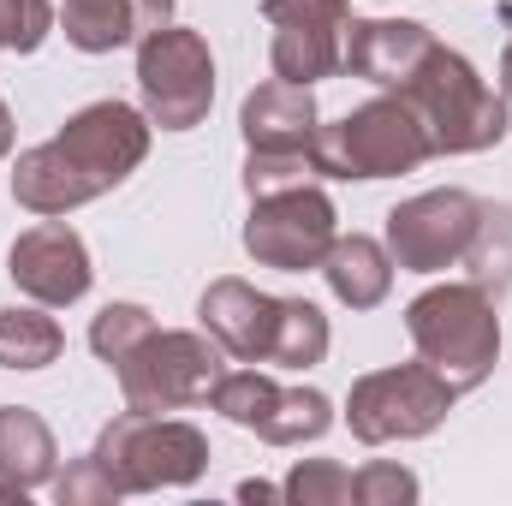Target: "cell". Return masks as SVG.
I'll list each match as a JSON object with an SVG mask.
<instances>
[{
	"mask_svg": "<svg viewBox=\"0 0 512 506\" xmlns=\"http://www.w3.org/2000/svg\"><path fill=\"white\" fill-rule=\"evenodd\" d=\"M149 120L126 102H90L78 108L48 143L24 149L12 167V197L30 215H72L114 185H126L149 155Z\"/></svg>",
	"mask_w": 512,
	"mask_h": 506,
	"instance_id": "6da1fadb",
	"label": "cell"
},
{
	"mask_svg": "<svg viewBox=\"0 0 512 506\" xmlns=\"http://www.w3.org/2000/svg\"><path fill=\"white\" fill-rule=\"evenodd\" d=\"M387 96H399V102L423 120L435 155H483V149H495L512 126L507 96L489 90V84L477 78V66H471L465 54L441 48V42H435V48L417 60V72H411L399 90H387Z\"/></svg>",
	"mask_w": 512,
	"mask_h": 506,
	"instance_id": "7a4b0ae2",
	"label": "cell"
},
{
	"mask_svg": "<svg viewBox=\"0 0 512 506\" xmlns=\"http://www.w3.org/2000/svg\"><path fill=\"white\" fill-rule=\"evenodd\" d=\"M405 334H411L417 358L435 376H447L459 393L483 387L501 364V316L477 280H447V286L417 292L405 304Z\"/></svg>",
	"mask_w": 512,
	"mask_h": 506,
	"instance_id": "3957f363",
	"label": "cell"
},
{
	"mask_svg": "<svg viewBox=\"0 0 512 506\" xmlns=\"http://www.w3.org/2000/svg\"><path fill=\"white\" fill-rule=\"evenodd\" d=\"M102 471L120 483V495H155V489H185L209 471V435L185 417L137 411L126 405L114 423H102L96 447Z\"/></svg>",
	"mask_w": 512,
	"mask_h": 506,
	"instance_id": "277c9868",
	"label": "cell"
},
{
	"mask_svg": "<svg viewBox=\"0 0 512 506\" xmlns=\"http://www.w3.org/2000/svg\"><path fill=\"white\" fill-rule=\"evenodd\" d=\"M429 155H435L429 131L399 96H376L346 120L316 126L310 143L316 179H393V173H417Z\"/></svg>",
	"mask_w": 512,
	"mask_h": 506,
	"instance_id": "5b68a950",
	"label": "cell"
},
{
	"mask_svg": "<svg viewBox=\"0 0 512 506\" xmlns=\"http://www.w3.org/2000/svg\"><path fill=\"white\" fill-rule=\"evenodd\" d=\"M114 376L137 411H185L215 393V381L227 376V352L191 328H149L114 364Z\"/></svg>",
	"mask_w": 512,
	"mask_h": 506,
	"instance_id": "8992f818",
	"label": "cell"
},
{
	"mask_svg": "<svg viewBox=\"0 0 512 506\" xmlns=\"http://www.w3.org/2000/svg\"><path fill=\"white\" fill-rule=\"evenodd\" d=\"M459 387L435 376L423 358L417 364H393V370H370L352 381L346 393V423L364 447H387V441H423L447 423Z\"/></svg>",
	"mask_w": 512,
	"mask_h": 506,
	"instance_id": "52a82bcc",
	"label": "cell"
},
{
	"mask_svg": "<svg viewBox=\"0 0 512 506\" xmlns=\"http://www.w3.org/2000/svg\"><path fill=\"white\" fill-rule=\"evenodd\" d=\"M137 90H143V120L161 131H191L209 120L215 102V54L197 30L161 24L137 42Z\"/></svg>",
	"mask_w": 512,
	"mask_h": 506,
	"instance_id": "ba28073f",
	"label": "cell"
},
{
	"mask_svg": "<svg viewBox=\"0 0 512 506\" xmlns=\"http://www.w3.org/2000/svg\"><path fill=\"white\" fill-rule=\"evenodd\" d=\"M334 239H340V215H334V203H328V191H322L316 179L251 197L245 251H251L262 268H280V274L322 268V256H328Z\"/></svg>",
	"mask_w": 512,
	"mask_h": 506,
	"instance_id": "9c48e42d",
	"label": "cell"
},
{
	"mask_svg": "<svg viewBox=\"0 0 512 506\" xmlns=\"http://www.w3.org/2000/svg\"><path fill=\"white\" fill-rule=\"evenodd\" d=\"M209 405L227 423L262 435L268 447H304V441H322L334 429L328 393H316V387H280V381L262 376V370H227V376L215 381Z\"/></svg>",
	"mask_w": 512,
	"mask_h": 506,
	"instance_id": "30bf717a",
	"label": "cell"
},
{
	"mask_svg": "<svg viewBox=\"0 0 512 506\" xmlns=\"http://www.w3.org/2000/svg\"><path fill=\"white\" fill-rule=\"evenodd\" d=\"M477 215H483V197H471L459 185L423 191V197L387 209V256H393V268H405V274L459 268L471 233H477Z\"/></svg>",
	"mask_w": 512,
	"mask_h": 506,
	"instance_id": "8fae6325",
	"label": "cell"
},
{
	"mask_svg": "<svg viewBox=\"0 0 512 506\" xmlns=\"http://www.w3.org/2000/svg\"><path fill=\"white\" fill-rule=\"evenodd\" d=\"M262 18L274 30V78L286 84H316L346 72V30H352V0H262Z\"/></svg>",
	"mask_w": 512,
	"mask_h": 506,
	"instance_id": "7c38bea8",
	"label": "cell"
},
{
	"mask_svg": "<svg viewBox=\"0 0 512 506\" xmlns=\"http://www.w3.org/2000/svg\"><path fill=\"white\" fill-rule=\"evenodd\" d=\"M6 274H12V286H18L30 304H42V310H66V304H78V298L90 292V280H96L84 239H78L60 215H48L42 227H30V233L12 239V251H6Z\"/></svg>",
	"mask_w": 512,
	"mask_h": 506,
	"instance_id": "4fadbf2b",
	"label": "cell"
},
{
	"mask_svg": "<svg viewBox=\"0 0 512 506\" xmlns=\"http://www.w3.org/2000/svg\"><path fill=\"white\" fill-rule=\"evenodd\" d=\"M197 322H203V334H209L227 358H239V364H268V358H274V334H280V298L256 292L251 280H239V274H221V280L203 286Z\"/></svg>",
	"mask_w": 512,
	"mask_h": 506,
	"instance_id": "5bb4252c",
	"label": "cell"
},
{
	"mask_svg": "<svg viewBox=\"0 0 512 506\" xmlns=\"http://www.w3.org/2000/svg\"><path fill=\"white\" fill-rule=\"evenodd\" d=\"M316 126H322V114H316L310 84H286V78L251 90L239 108V131H245L251 155H268V161H310Z\"/></svg>",
	"mask_w": 512,
	"mask_h": 506,
	"instance_id": "9a60e30c",
	"label": "cell"
},
{
	"mask_svg": "<svg viewBox=\"0 0 512 506\" xmlns=\"http://www.w3.org/2000/svg\"><path fill=\"white\" fill-rule=\"evenodd\" d=\"M429 48H435L429 24H411V18H352V30H346V72L376 84V90H399Z\"/></svg>",
	"mask_w": 512,
	"mask_h": 506,
	"instance_id": "2e32d148",
	"label": "cell"
},
{
	"mask_svg": "<svg viewBox=\"0 0 512 506\" xmlns=\"http://www.w3.org/2000/svg\"><path fill=\"white\" fill-rule=\"evenodd\" d=\"M173 24V0H60V30L78 54H114Z\"/></svg>",
	"mask_w": 512,
	"mask_h": 506,
	"instance_id": "e0dca14e",
	"label": "cell"
},
{
	"mask_svg": "<svg viewBox=\"0 0 512 506\" xmlns=\"http://www.w3.org/2000/svg\"><path fill=\"white\" fill-rule=\"evenodd\" d=\"M322 274H328V292L346 310H376L393 292V256L370 233H340L328 245V256H322Z\"/></svg>",
	"mask_w": 512,
	"mask_h": 506,
	"instance_id": "ac0fdd59",
	"label": "cell"
},
{
	"mask_svg": "<svg viewBox=\"0 0 512 506\" xmlns=\"http://www.w3.org/2000/svg\"><path fill=\"white\" fill-rule=\"evenodd\" d=\"M54 465H60L54 429L30 405H0V477L42 489V483H54Z\"/></svg>",
	"mask_w": 512,
	"mask_h": 506,
	"instance_id": "d6986e66",
	"label": "cell"
},
{
	"mask_svg": "<svg viewBox=\"0 0 512 506\" xmlns=\"http://www.w3.org/2000/svg\"><path fill=\"white\" fill-rule=\"evenodd\" d=\"M60 352H66V334L42 304L0 310V370H48L60 364Z\"/></svg>",
	"mask_w": 512,
	"mask_h": 506,
	"instance_id": "ffe728a7",
	"label": "cell"
},
{
	"mask_svg": "<svg viewBox=\"0 0 512 506\" xmlns=\"http://www.w3.org/2000/svg\"><path fill=\"white\" fill-rule=\"evenodd\" d=\"M459 268H465L489 298H501V292L512 286V203H483L477 233H471Z\"/></svg>",
	"mask_w": 512,
	"mask_h": 506,
	"instance_id": "44dd1931",
	"label": "cell"
},
{
	"mask_svg": "<svg viewBox=\"0 0 512 506\" xmlns=\"http://www.w3.org/2000/svg\"><path fill=\"white\" fill-rule=\"evenodd\" d=\"M328 358V316L310 298H280V334H274V358L280 370H310Z\"/></svg>",
	"mask_w": 512,
	"mask_h": 506,
	"instance_id": "7402d4cb",
	"label": "cell"
},
{
	"mask_svg": "<svg viewBox=\"0 0 512 506\" xmlns=\"http://www.w3.org/2000/svg\"><path fill=\"white\" fill-rule=\"evenodd\" d=\"M286 506H352V471L334 459H298L280 483Z\"/></svg>",
	"mask_w": 512,
	"mask_h": 506,
	"instance_id": "603a6c76",
	"label": "cell"
},
{
	"mask_svg": "<svg viewBox=\"0 0 512 506\" xmlns=\"http://www.w3.org/2000/svg\"><path fill=\"white\" fill-rule=\"evenodd\" d=\"M149 328H155V316H149L143 304H108V310L90 322V352H96V358L114 370V364L126 358L131 346L149 334Z\"/></svg>",
	"mask_w": 512,
	"mask_h": 506,
	"instance_id": "cb8c5ba5",
	"label": "cell"
},
{
	"mask_svg": "<svg viewBox=\"0 0 512 506\" xmlns=\"http://www.w3.org/2000/svg\"><path fill=\"white\" fill-rule=\"evenodd\" d=\"M54 30V0H0V48L36 54Z\"/></svg>",
	"mask_w": 512,
	"mask_h": 506,
	"instance_id": "d4e9b609",
	"label": "cell"
},
{
	"mask_svg": "<svg viewBox=\"0 0 512 506\" xmlns=\"http://www.w3.org/2000/svg\"><path fill=\"white\" fill-rule=\"evenodd\" d=\"M54 501L60 506H114L120 501V483L102 471L96 453H84V459H72V465L54 477Z\"/></svg>",
	"mask_w": 512,
	"mask_h": 506,
	"instance_id": "484cf974",
	"label": "cell"
},
{
	"mask_svg": "<svg viewBox=\"0 0 512 506\" xmlns=\"http://www.w3.org/2000/svg\"><path fill=\"white\" fill-rule=\"evenodd\" d=\"M417 501V477L405 471V465H364V471H352V506H411Z\"/></svg>",
	"mask_w": 512,
	"mask_h": 506,
	"instance_id": "4316f807",
	"label": "cell"
},
{
	"mask_svg": "<svg viewBox=\"0 0 512 506\" xmlns=\"http://www.w3.org/2000/svg\"><path fill=\"white\" fill-rule=\"evenodd\" d=\"M239 501H286L274 483H239Z\"/></svg>",
	"mask_w": 512,
	"mask_h": 506,
	"instance_id": "83f0119b",
	"label": "cell"
},
{
	"mask_svg": "<svg viewBox=\"0 0 512 506\" xmlns=\"http://www.w3.org/2000/svg\"><path fill=\"white\" fill-rule=\"evenodd\" d=\"M0 155H12V108L0 102Z\"/></svg>",
	"mask_w": 512,
	"mask_h": 506,
	"instance_id": "f1b7e54d",
	"label": "cell"
},
{
	"mask_svg": "<svg viewBox=\"0 0 512 506\" xmlns=\"http://www.w3.org/2000/svg\"><path fill=\"white\" fill-rule=\"evenodd\" d=\"M501 96L512 102V42H507V54H501Z\"/></svg>",
	"mask_w": 512,
	"mask_h": 506,
	"instance_id": "f546056e",
	"label": "cell"
},
{
	"mask_svg": "<svg viewBox=\"0 0 512 506\" xmlns=\"http://www.w3.org/2000/svg\"><path fill=\"white\" fill-rule=\"evenodd\" d=\"M24 495H30L24 483H12V477H0V501H24Z\"/></svg>",
	"mask_w": 512,
	"mask_h": 506,
	"instance_id": "4dcf8cb0",
	"label": "cell"
}]
</instances>
